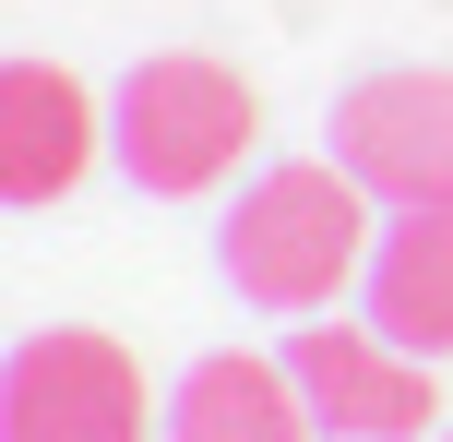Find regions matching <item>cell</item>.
Instances as JSON below:
<instances>
[{"label": "cell", "mask_w": 453, "mask_h": 442, "mask_svg": "<svg viewBox=\"0 0 453 442\" xmlns=\"http://www.w3.org/2000/svg\"><path fill=\"white\" fill-rule=\"evenodd\" d=\"M370 252H382V204L346 180L334 156H274L239 180L215 228V275L239 287L274 323H322L346 287H370Z\"/></svg>", "instance_id": "cell-1"}, {"label": "cell", "mask_w": 453, "mask_h": 442, "mask_svg": "<svg viewBox=\"0 0 453 442\" xmlns=\"http://www.w3.org/2000/svg\"><path fill=\"white\" fill-rule=\"evenodd\" d=\"M250 143H263V96H250V72H226L215 48H156V60H132L119 96H108V156L132 167V191H156V204H191V191L239 180Z\"/></svg>", "instance_id": "cell-2"}, {"label": "cell", "mask_w": 453, "mask_h": 442, "mask_svg": "<svg viewBox=\"0 0 453 442\" xmlns=\"http://www.w3.org/2000/svg\"><path fill=\"white\" fill-rule=\"evenodd\" d=\"M0 442H167V395L96 323H36L0 359Z\"/></svg>", "instance_id": "cell-3"}, {"label": "cell", "mask_w": 453, "mask_h": 442, "mask_svg": "<svg viewBox=\"0 0 453 442\" xmlns=\"http://www.w3.org/2000/svg\"><path fill=\"white\" fill-rule=\"evenodd\" d=\"M334 167L382 215H441L453 204V72L394 60L334 96Z\"/></svg>", "instance_id": "cell-4"}, {"label": "cell", "mask_w": 453, "mask_h": 442, "mask_svg": "<svg viewBox=\"0 0 453 442\" xmlns=\"http://www.w3.org/2000/svg\"><path fill=\"white\" fill-rule=\"evenodd\" d=\"M287 371H298V395H311L322 442H430V419H441V359L394 347L370 311L358 323H298Z\"/></svg>", "instance_id": "cell-5"}, {"label": "cell", "mask_w": 453, "mask_h": 442, "mask_svg": "<svg viewBox=\"0 0 453 442\" xmlns=\"http://www.w3.org/2000/svg\"><path fill=\"white\" fill-rule=\"evenodd\" d=\"M108 156V108L84 96V72L60 60H0V204L12 215H48L84 167Z\"/></svg>", "instance_id": "cell-6"}, {"label": "cell", "mask_w": 453, "mask_h": 442, "mask_svg": "<svg viewBox=\"0 0 453 442\" xmlns=\"http://www.w3.org/2000/svg\"><path fill=\"white\" fill-rule=\"evenodd\" d=\"M167 442H322L311 430V395H298L287 347H215L180 371V395H167Z\"/></svg>", "instance_id": "cell-7"}, {"label": "cell", "mask_w": 453, "mask_h": 442, "mask_svg": "<svg viewBox=\"0 0 453 442\" xmlns=\"http://www.w3.org/2000/svg\"><path fill=\"white\" fill-rule=\"evenodd\" d=\"M370 323L418 359H453V204L441 215H382V252H370Z\"/></svg>", "instance_id": "cell-8"}, {"label": "cell", "mask_w": 453, "mask_h": 442, "mask_svg": "<svg viewBox=\"0 0 453 442\" xmlns=\"http://www.w3.org/2000/svg\"><path fill=\"white\" fill-rule=\"evenodd\" d=\"M441 442H453V430H441Z\"/></svg>", "instance_id": "cell-9"}]
</instances>
